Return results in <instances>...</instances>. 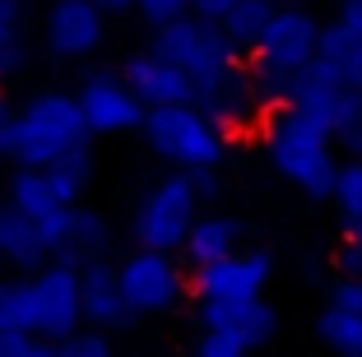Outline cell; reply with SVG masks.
I'll list each match as a JSON object with an SVG mask.
<instances>
[{
    "label": "cell",
    "mask_w": 362,
    "mask_h": 357,
    "mask_svg": "<svg viewBox=\"0 0 362 357\" xmlns=\"http://www.w3.org/2000/svg\"><path fill=\"white\" fill-rule=\"evenodd\" d=\"M139 14L149 23H168V19H181V14H191V0H130Z\"/></svg>",
    "instance_id": "obj_28"
},
{
    "label": "cell",
    "mask_w": 362,
    "mask_h": 357,
    "mask_svg": "<svg viewBox=\"0 0 362 357\" xmlns=\"http://www.w3.org/2000/svg\"><path fill=\"white\" fill-rule=\"evenodd\" d=\"M0 334H33V311H28V279L0 283Z\"/></svg>",
    "instance_id": "obj_23"
},
{
    "label": "cell",
    "mask_w": 362,
    "mask_h": 357,
    "mask_svg": "<svg viewBox=\"0 0 362 357\" xmlns=\"http://www.w3.org/2000/svg\"><path fill=\"white\" fill-rule=\"evenodd\" d=\"M5 116H10V107H5V98H0V121H5Z\"/></svg>",
    "instance_id": "obj_38"
},
{
    "label": "cell",
    "mask_w": 362,
    "mask_h": 357,
    "mask_svg": "<svg viewBox=\"0 0 362 357\" xmlns=\"http://www.w3.org/2000/svg\"><path fill=\"white\" fill-rule=\"evenodd\" d=\"M186 177H191V186H195V195H200V200L218 195V168H209V172H186Z\"/></svg>",
    "instance_id": "obj_35"
},
{
    "label": "cell",
    "mask_w": 362,
    "mask_h": 357,
    "mask_svg": "<svg viewBox=\"0 0 362 357\" xmlns=\"http://www.w3.org/2000/svg\"><path fill=\"white\" fill-rule=\"evenodd\" d=\"M70 148H88V126L70 93H42L19 116L0 121V153L19 168H47Z\"/></svg>",
    "instance_id": "obj_3"
},
{
    "label": "cell",
    "mask_w": 362,
    "mask_h": 357,
    "mask_svg": "<svg viewBox=\"0 0 362 357\" xmlns=\"http://www.w3.org/2000/svg\"><path fill=\"white\" fill-rule=\"evenodd\" d=\"M316 42H320V19L307 14L302 5L269 14L260 42L246 52V74H251V88L265 103V112L284 103L288 84L316 61Z\"/></svg>",
    "instance_id": "obj_2"
},
{
    "label": "cell",
    "mask_w": 362,
    "mask_h": 357,
    "mask_svg": "<svg viewBox=\"0 0 362 357\" xmlns=\"http://www.w3.org/2000/svg\"><path fill=\"white\" fill-rule=\"evenodd\" d=\"M316 61L325 70H334L349 88L362 93V37H353L339 23H320V42H316Z\"/></svg>",
    "instance_id": "obj_15"
},
{
    "label": "cell",
    "mask_w": 362,
    "mask_h": 357,
    "mask_svg": "<svg viewBox=\"0 0 362 357\" xmlns=\"http://www.w3.org/2000/svg\"><path fill=\"white\" fill-rule=\"evenodd\" d=\"M149 148L172 163L177 172H209L223 168L228 158V130H218L195 103H172V107H144L139 121Z\"/></svg>",
    "instance_id": "obj_4"
},
{
    "label": "cell",
    "mask_w": 362,
    "mask_h": 357,
    "mask_svg": "<svg viewBox=\"0 0 362 357\" xmlns=\"http://www.w3.org/2000/svg\"><path fill=\"white\" fill-rule=\"evenodd\" d=\"M56 195L47 186V172L42 168H19L10 181V209H19L23 218H42L47 209H56Z\"/></svg>",
    "instance_id": "obj_22"
},
{
    "label": "cell",
    "mask_w": 362,
    "mask_h": 357,
    "mask_svg": "<svg viewBox=\"0 0 362 357\" xmlns=\"http://www.w3.org/2000/svg\"><path fill=\"white\" fill-rule=\"evenodd\" d=\"M334 23H339V28H349L353 37H362V0H339Z\"/></svg>",
    "instance_id": "obj_31"
},
{
    "label": "cell",
    "mask_w": 362,
    "mask_h": 357,
    "mask_svg": "<svg viewBox=\"0 0 362 357\" xmlns=\"http://www.w3.org/2000/svg\"><path fill=\"white\" fill-rule=\"evenodd\" d=\"M0 260L5 264H19V269H37V264H47L52 255H47V246L37 242V228H33V218H23L19 209H0Z\"/></svg>",
    "instance_id": "obj_16"
},
{
    "label": "cell",
    "mask_w": 362,
    "mask_h": 357,
    "mask_svg": "<svg viewBox=\"0 0 362 357\" xmlns=\"http://www.w3.org/2000/svg\"><path fill=\"white\" fill-rule=\"evenodd\" d=\"M200 325L214 329H233L251 353L265 348L279 334V311L265 297H251V302H200Z\"/></svg>",
    "instance_id": "obj_12"
},
{
    "label": "cell",
    "mask_w": 362,
    "mask_h": 357,
    "mask_svg": "<svg viewBox=\"0 0 362 357\" xmlns=\"http://www.w3.org/2000/svg\"><path fill=\"white\" fill-rule=\"evenodd\" d=\"M316 339L334 357H362V315L325 302V311L316 315Z\"/></svg>",
    "instance_id": "obj_19"
},
{
    "label": "cell",
    "mask_w": 362,
    "mask_h": 357,
    "mask_svg": "<svg viewBox=\"0 0 362 357\" xmlns=\"http://www.w3.org/2000/svg\"><path fill=\"white\" fill-rule=\"evenodd\" d=\"M103 246H107V223L98 218V213H88V209H75L70 213V237H65V251L56 255V260H65V264H84V260H98L103 255Z\"/></svg>",
    "instance_id": "obj_20"
},
{
    "label": "cell",
    "mask_w": 362,
    "mask_h": 357,
    "mask_svg": "<svg viewBox=\"0 0 362 357\" xmlns=\"http://www.w3.org/2000/svg\"><path fill=\"white\" fill-rule=\"evenodd\" d=\"M274 274V260L265 251H233L214 264L191 269V293L200 302H251V297H265V283Z\"/></svg>",
    "instance_id": "obj_8"
},
{
    "label": "cell",
    "mask_w": 362,
    "mask_h": 357,
    "mask_svg": "<svg viewBox=\"0 0 362 357\" xmlns=\"http://www.w3.org/2000/svg\"><path fill=\"white\" fill-rule=\"evenodd\" d=\"M47 186H52V195L61 204H75L79 195H84L88 177H93V163H88V148H70V153H61L56 163H47Z\"/></svg>",
    "instance_id": "obj_21"
},
{
    "label": "cell",
    "mask_w": 362,
    "mask_h": 357,
    "mask_svg": "<svg viewBox=\"0 0 362 357\" xmlns=\"http://www.w3.org/2000/svg\"><path fill=\"white\" fill-rule=\"evenodd\" d=\"M79 311L98 329H121V325L135 320V311L126 306V297L117 288V269L112 264H103V260L79 264Z\"/></svg>",
    "instance_id": "obj_13"
},
{
    "label": "cell",
    "mask_w": 362,
    "mask_h": 357,
    "mask_svg": "<svg viewBox=\"0 0 362 357\" xmlns=\"http://www.w3.org/2000/svg\"><path fill=\"white\" fill-rule=\"evenodd\" d=\"M117 288H121V297H126V306L135 315L177 311L181 297L191 293L186 269L177 264V255H168V251H144V246L117 264Z\"/></svg>",
    "instance_id": "obj_6"
},
{
    "label": "cell",
    "mask_w": 362,
    "mask_h": 357,
    "mask_svg": "<svg viewBox=\"0 0 362 357\" xmlns=\"http://www.w3.org/2000/svg\"><path fill=\"white\" fill-rule=\"evenodd\" d=\"M195 218H200V195H195L186 172H172V177L153 181V186L144 190V200H139V209H135V223H130V237H135V246H144V251L177 255Z\"/></svg>",
    "instance_id": "obj_5"
},
{
    "label": "cell",
    "mask_w": 362,
    "mask_h": 357,
    "mask_svg": "<svg viewBox=\"0 0 362 357\" xmlns=\"http://www.w3.org/2000/svg\"><path fill=\"white\" fill-rule=\"evenodd\" d=\"M14 70H23V47H19V37H14V42H0V79H5V74H14Z\"/></svg>",
    "instance_id": "obj_34"
},
{
    "label": "cell",
    "mask_w": 362,
    "mask_h": 357,
    "mask_svg": "<svg viewBox=\"0 0 362 357\" xmlns=\"http://www.w3.org/2000/svg\"><path fill=\"white\" fill-rule=\"evenodd\" d=\"M334 274L339 279H362V237H344L334 251Z\"/></svg>",
    "instance_id": "obj_29"
},
{
    "label": "cell",
    "mask_w": 362,
    "mask_h": 357,
    "mask_svg": "<svg viewBox=\"0 0 362 357\" xmlns=\"http://www.w3.org/2000/svg\"><path fill=\"white\" fill-rule=\"evenodd\" d=\"M233 5H237V0H191V14H195V19H204V23H218Z\"/></svg>",
    "instance_id": "obj_32"
},
{
    "label": "cell",
    "mask_w": 362,
    "mask_h": 357,
    "mask_svg": "<svg viewBox=\"0 0 362 357\" xmlns=\"http://www.w3.org/2000/svg\"><path fill=\"white\" fill-rule=\"evenodd\" d=\"M14 37H19V5L0 0V42H14Z\"/></svg>",
    "instance_id": "obj_33"
},
{
    "label": "cell",
    "mask_w": 362,
    "mask_h": 357,
    "mask_svg": "<svg viewBox=\"0 0 362 357\" xmlns=\"http://www.w3.org/2000/svg\"><path fill=\"white\" fill-rule=\"evenodd\" d=\"M274 10H288V5H307V0H269Z\"/></svg>",
    "instance_id": "obj_37"
},
{
    "label": "cell",
    "mask_w": 362,
    "mask_h": 357,
    "mask_svg": "<svg viewBox=\"0 0 362 357\" xmlns=\"http://www.w3.org/2000/svg\"><path fill=\"white\" fill-rule=\"evenodd\" d=\"M28 311H33V334L37 339H65L75 334L84 311H79V269L65 260L37 264L28 279Z\"/></svg>",
    "instance_id": "obj_7"
},
{
    "label": "cell",
    "mask_w": 362,
    "mask_h": 357,
    "mask_svg": "<svg viewBox=\"0 0 362 357\" xmlns=\"http://www.w3.org/2000/svg\"><path fill=\"white\" fill-rule=\"evenodd\" d=\"M195 357H251V348L233 334V329H214L204 325L200 344H195Z\"/></svg>",
    "instance_id": "obj_24"
},
{
    "label": "cell",
    "mask_w": 362,
    "mask_h": 357,
    "mask_svg": "<svg viewBox=\"0 0 362 357\" xmlns=\"http://www.w3.org/2000/svg\"><path fill=\"white\" fill-rule=\"evenodd\" d=\"M260 139H265V158L274 177H284L293 190H302L307 200H325L339 172V144L325 126H316L298 107H269L260 116Z\"/></svg>",
    "instance_id": "obj_1"
},
{
    "label": "cell",
    "mask_w": 362,
    "mask_h": 357,
    "mask_svg": "<svg viewBox=\"0 0 362 357\" xmlns=\"http://www.w3.org/2000/svg\"><path fill=\"white\" fill-rule=\"evenodd\" d=\"M334 144H339V153L362 158V98L353 103V112L339 121V130H334Z\"/></svg>",
    "instance_id": "obj_27"
},
{
    "label": "cell",
    "mask_w": 362,
    "mask_h": 357,
    "mask_svg": "<svg viewBox=\"0 0 362 357\" xmlns=\"http://www.w3.org/2000/svg\"><path fill=\"white\" fill-rule=\"evenodd\" d=\"M56 357H112V344H107L103 334H65V339H56Z\"/></svg>",
    "instance_id": "obj_25"
},
{
    "label": "cell",
    "mask_w": 362,
    "mask_h": 357,
    "mask_svg": "<svg viewBox=\"0 0 362 357\" xmlns=\"http://www.w3.org/2000/svg\"><path fill=\"white\" fill-rule=\"evenodd\" d=\"M126 88L144 107H172V103H191V79L177 70L172 61H163L158 52H135L121 70Z\"/></svg>",
    "instance_id": "obj_11"
},
{
    "label": "cell",
    "mask_w": 362,
    "mask_h": 357,
    "mask_svg": "<svg viewBox=\"0 0 362 357\" xmlns=\"http://www.w3.org/2000/svg\"><path fill=\"white\" fill-rule=\"evenodd\" d=\"M269 14H274V5H269V0H237L233 10L218 19V33L228 37V47H233V52L246 56L251 47L260 42V33H265Z\"/></svg>",
    "instance_id": "obj_18"
},
{
    "label": "cell",
    "mask_w": 362,
    "mask_h": 357,
    "mask_svg": "<svg viewBox=\"0 0 362 357\" xmlns=\"http://www.w3.org/2000/svg\"><path fill=\"white\" fill-rule=\"evenodd\" d=\"M325 200L334 204V218H339L344 237H362V158H349L334 172V186Z\"/></svg>",
    "instance_id": "obj_17"
},
{
    "label": "cell",
    "mask_w": 362,
    "mask_h": 357,
    "mask_svg": "<svg viewBox=\"0 0 362 357\" xmlns=\"http://www.w3.org/2000/svg\"><path fill=\"white\" fill-rule=\"evenodd\" d=\"M330 302L344 306V311H358V315H362V279H334Z\"/></svg>",
    "instance_id": "obj_30"
},
{
    "label": "cell",
    "mask_w": 362,
    "mask_h": 357,
    "mask_svg": "<svg viewBox=\"0 0 362 357\" xmlns=\"http://www.w3.org/2000/svg\"><path fill=\"white\" fill-rule=\"evenodd\" d=\"M98 10H103V14H117V10H130V0H98Z\"/></svg>",
    "instance_id": "obj_36"
},
{
    "label": "cell",
    "mask_w": 362,
    "mask_h": 357,
    "mask_svg": "<svg viewBox=\"0 0 362 357\" xmlns=\"http://www.w3.org/2000/svg\"><path fill=\"white\" fill-rule=\"evenodd\" d=\"M79 116H84L88 135H126V130H139L144 121V103L126 88L121 74H88L75 93Z\"/></svg>",
    "instance_id": "obj_9"
},
{
    "label": "cell",
    "mask_w": 362,
    "mask_h": 357,
    "mask_svg": "<svg viewBox=\"0 0 362 357\" xmlns=\"http://www.w3.org/2000/svg\"><path fill=\"white\" fill-rule=\"evenodd\" d=\"M103 33H107V14L98 10V0H56L52 14H47V42L65 61L98 52Z\"/></svg>",
    "instance_id": "obj_10"
},
{
    "label": "cell",
    "mask_w": 362,
    "mask_h": 357,
    "mask_svg": "<svg viewBox=\"0 0 362 357\" xmlns=\"http://www.w3.org/2000/svg\"><path fill=\"white\" fill-rule=\"evenodd\" d=\"M242 251V223L228 218V213H200V218L191 223V232H186V242H181V260L191 264V269H200V264H214L223 260V255Z\"/></svg>",
    "instance_id": "obj_14"
},
{
    "label": "cell",
    "mask_w": 362,
    "mask_h": 357,
    "mask_svg": "<svg viewBox=\"0 0 362 357\" xmlns=\"http://www.w3.org/2000/svg\"><path fill=\"white\" fill-rule=\"evenodd\" d=\"M0 357H56V344L37 334H0Z\"/></svg>",
    "instance_id": "obj_26"
}]
</instances>
